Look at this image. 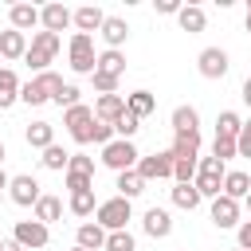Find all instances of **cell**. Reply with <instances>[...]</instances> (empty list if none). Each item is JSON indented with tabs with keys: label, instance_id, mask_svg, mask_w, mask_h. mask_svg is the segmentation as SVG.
Segmentation results:
<instances>
[{
	"label": "cell",
	"instance_id": "obj_1",
	"mask_svg": "<svg viewBox=\"0 0 251 251\" xmlns=\"http://www.w3.org/2000/svg\"><path fill=\"white\" fill-rule=\"evenodd\" d=\"M63 51V35H55V31H31V47H27V55H24V63L35 71V75H43V71H51V63H55V55Z\"/></svg>",
	"mask_w": 251,
	"mask_h": 251
},
{
	"label": "cell",
	"instance_id": "obj_2",
	"mask_svg": "<svg viewBox=\"0 0 251 251\" xmlns=\"http://www.w3.org/2000/svg\"><path fill=\"white\" fill-rule=\"evenodd\" d=\"M67 67L75 75H94L98 71V51H94V35H82L75 31L67 39Z\"/></svg>",
	"mask_w": 251,
	"mask_h": 251
},
{
	"label": "cell",
	"instance_id": "obj_3",
	"mask_svg": "<svg viewBox=\"0 0 251 251\" xmlns=\"http://www.w3.org/2000/svg\"><path fill=\"white\" fill-rule=\"evenodd\" d=\"M63 86H67V82H63V75L43 71V75H35L31 82H24V86H20V102H24V106H43V102H55V94H59Z\"/></svg>",
	"mask_w": 251,
	"mask_h": 251
},
{
	"label": "cell",
	"instance_id": "obj_4",
	"mask_svg": "<svg viewBox=\"0 0 251 251\" xmlns=\"http://www.w3.org/2000/svg\"><path fill=\"white\" fill-rule=\"evenodd\" d=\"M63 126H67V133H71V141H75V145H94V126H98L94 106L78 102V106L63 110Z\"/></svg>",
	"mask_w": 251,
	"mask_h": 251
},
{
	"label": "cell",
	"instance_id": "obj_5",
	"mask_svg": "<svg viewBox=\"0 0 251 251\" xmlns=\"http://www.w3.org/2000/svg\"><path fill=\"white\" fill-rule=\"evenodd\" d=\"M224 176H227V169H224V161L220 157H200V165H196V192L204 196V200H216L220 192H224Z\"/></svg>",
	"mask_w": 251,
	"mask_h": 251
},
{
	"label": "cell",
	"instance_id": "obj_6",
	"mask_svg": "<svg viewBox=\"0 0 251 251\" xmlns=\"http://www.w3.org/2000/svg\"><path fill=\"white\" fill-rule=\"evenodd\" d=\"M129 220H133V200H126V196H110L94 212V224H102L106 231H126Z\"/></svg>",
	"mask_w": 251,
	"mask_h": 251
},
{
	"label": "cell",
	"instance_id": "obj_7",
	"mask_svg": "<svg viewBox=\"0 0 251 251\" xmlns=\"http://www.w3.org/2000/svg\"><path fill=\"white\" fill-rule=\"evenodd\" d=\"M137 161H141V153H137V145L126 141V137H114V141L102 149V165L114 169V173H129V169H137Z\"/></svg>",
	"mask_w": 251,
	"mask_h": 251
},
{
	"label": "cell",
	"instance_id": "obj_8",
	"mask_svg": "<svg viewBox=\"0 0 251 251\" xmlns=\"http://www.w3.org/2000/svg\"><path fill=\"white\" fill-rule=\"evenodd\" d=\"M173 165H176L173 149H161V153L141 157V161H137V173H141L145 184H149V180H173Z\"/></svg>",
	"mask_w": 251,
	"mask_h": 251
},
{
	"label": "cell",
	"instance_id": "obj_9",
	"mask_svg": "<svg viewBox=\"0 0 251 251\" xmlns=\"http://www.w3.org/2000/svg\"><path fill=\"white\" fill-rule=\"evenodd\" d=\"M12 239H16L24 251H39V247L51 243V227L39 224V220H20V224L12 227Z\"/></svg>",
	"mask_w": 251,
	"mask_h": 251
},
{
	"label": "cell",
	"instance_id": "obj_10",
	"mask_svg": "<svg viewBox=\"0 0 251 251\" xmlns=\"http://www.w3.org/2000/svg\"><path fill=\"white\" fill-rule=\"evenodd\" d=\"M196 71H200L204 78L220 82V78L231 71V59H227V51H224V47H204V51L196 55Z\"/></svg>",
	"mask_w": 251,
	"mask_h": 251
},
{
	"label": "cell",
	"instance_id": "obj_11",
	"mask_svg": "<svg viewBox=\"0 0 251 251\" xmlns=\"http://www.w3.org/2000/svg\"><path fill=\"white\" fill-rule=\"evenodd\" d=\"M8 196H12V204H16V208H35V204H39V196H43V188H39V180H35L31 173H20V176H12Z\"/></svg>",
	"mask_w": 251,
	"mask_h": 251
},
{
	"label": "cell",
	"instance_id": "obj_12",
	"mask_svg": "<svg viewBox=\"0 0 251 251\" xmlns=\"http://www.w3.org/2000/svg\"><path fill=\"white\" fill-rule=\"evenodd\" d=\"M39 27H43V31L63 35L67 27H75V12H71L67 4H59V0H51V4H43V8H39Z\"/></svg>",
	"mask_w": 251,
	"mask_h": 251
},
{
	"label": "cell",
	"instance_id": "obj_13",
	"mask_svg": "<svg viewBox=\"0 0 251 251\" xmlns=\"http://www.w3.org/2000/svg\"><path fill=\"white\" fill-rule=\"evenodd\" d=\"M239 212H243V204L231 200V196H224V192L212 200V224L224 227V231H227V227H239Z\"/></svg>",
	"mask_w": 251,
	"mask_h": 251
},
{
	"label": "cell",
	"instance_id": "obj_14",
	"mask_svg": "<svg viewBox=\"0 0 251 251\" xmlns=\"http://www.w3.org/2000/svg\"><path fill=\"white\" fill-rule=\"evenodd\" d=\"M141 227H145V235L149 239H169L173 235V216H169V208H145V216H141Z\"/></svg>",
	"mask_w": 251,
	"mask_h": 251
},
{
	"label": "cell",
	"instance_id": "obj_15",
	"mask_svg": "<svg viewBox=\"0 0 251 251\" xmlns=\"http://www.w3.org/2000/svg\"><path fill=\"white\" fill-rule=\"evenodd\" d=\"M106 227L102 224H94V220H86V224H78V231H75V247H82V251H106Z\"/></svg>",
	"mask_w": 251,
	"mask_h": 251
},
{
	"label": "cell",
	"instance_id": "obj_16",
	"mask_svg": "<svg viewBox=\"0 0 251 251\" xmlns=\"http://www.w3.org/2000/svg\"><path fill=\"white\" fill-rule=\"evenodd\" d=\"M102 24H106V12H102L98 4H82V8H75V31L90 35V31H102Z\"/></svg>",
	"mask_w": 251,
	"mask_h": 251
},
{
	"label": "cell",
	"instance_id": "obj_17",
	"mask_svg": "<svg viewBox=\"0 0 251 251\" xmlns=\"http://www.w3.org/2000/svg\"><path fill=\"white\" fill-rule=\"evenodd\" d=\"M126 114V94H98V102H94V118L98 122H118Z\"/></svg>",
	"mask_w": 251,
	"mask_h": 251
},
{
	"label": "cell",
	"instance_id": "obj_18",
	"mask_svg": "<svg viewBox=\"0 0 251 251\" xmlns=\"http://www.w3.org/2000/svg\"><path fill=\"white\" fill-rule=\"evenodd\" d=\"M169 122H173V137H188V133H200V114H196V106H176Z\"/></svg>",
	"mask_w": 251,
	"mask_h": 251
},
{
	"label": "cell",
	"instance_id": "obj_19",
	"mask_svg": "<svg viewBox=\"0 0 251 251\" xmlns=\"http://www.w3.org/2000/svg\"><path fill=\"white\" fill-rule=\"evenodd\" d=\"M27 47H31V39L24 35V31H16V27H8V31H0V55L12 63V59H24L27 55Z\"/></svg>",
	"mask_w": 251,
	"mask_h": 251
},
{
	"label": "cell",
	"instance_id": "obj_20",
	"mask_svg": "<svg viewBox=\"0 0 251 251\" xmlns=\"http://www.w3.org/2000/svg\"><path fill=\"white\" fill-rule=\"evenodd\" d=\"M8 24L27 35L31 27H39V8H35V4H12V8H8Z\"/></svg>",
	"mask_w": 251,
	"mask_h": 251
},
{
	"label": "cell",
	"instance_id": "obj_21",
	"mask_svg": "<svg viewBox=\"0 0 251 251\" xmlns=\"http://www.w3.org/2000/svg\"><path fill=\"white\" fill-rule=\"evenodd\" d=\"M102 39H106V47L110 51H122V43L129 39V24L122 20V16H106V24H102V31H98Z\"/></svg>",
	"mask_w": 251,
	"mask_h": 251
},
{
	"label": "cell",
	"instance_id": "obj_22",
	"mask_svg": "<svg viewBox=\"0 0 251 251\" xmlns=\"http://www.w3.org/2000/svg\"><path fill=\"white\" fill-rule=\"evenodd\" d=\"M31 220H39V224H47V227H51V224H59V220H63V200H59V196H51V192H43V196H39V204L31 208Z\"/></svg>",
	"mask_w": 251,
	"mask_h": 251
},
{
	"label": "cell",
	"instance_id": "obj_23",
	"mask_svg": "<svg viewBox=\"0 0 251 251\" xmlns=\"http://www.w3.org/2000/svg\"><path fill=\"white\" fill-rule=\"evenodd\" d=\"M20 75L12 71V67H0V110H8V106H16L20 102Z\"/></svg>",
	"mask_w": 251,
	"mask_h": 251
},
{
	"label": "cell",
	"instance_id": "obj_24",
	"mask_svg": "<svg viewBox=\"0 0 251 251\" xmlns=\"http://www.w3.org/2000/svg\"><path fill=\"white\" fill-rule=\"evenodd\" d=\"M24 137H27V145H31V149H39V153H43L47 145H55V126L39 118V122H31V126L24 129Z\"/></svg>",
	"mask_w": 251,
	"mask_h": 251
},
{
	"label": "cell",
	"instance_id": "obj_25",
	"mask_svg": "<svg viewBox=\"0 0 251 251\" xmlns=\"http://www.w3.org/2000/svg\"><path fill=\"white\" fill-rule=\"evenodd\" d=\"M176 24H180V31L196 35V31H204V27H208V16H204V8H200V4H184V8H180V16H176Z\"/></svg>",
	"mask_w": 251,
	"mask_h": 251
},
{
	"label": "cell",
	"instance_id": "obj_26",
	"mask_svg": "<svg viewBox=\"0 0 251 251\" xmlns=\"http://www.w3.org/2000/svg\"><path fill=\"white\" fill-rule=\"evenodd\" d=\"M247 192H251V176H247L243 169H227V176H224V196L247 200Z\"/></svg>",
	"mask_w": 251,
	"mask_h": 251
},
{
	"label": "cell",
	"instance_id": "obj_27",
	"mask_svg": "<svg viewBox=\"0 0 251 251\" xmlns=\"http://www.w3.org/2000/svg\"><path fill=\"white\" fill-rule=\"evenodd\" d=\"M114 188H118V196H126V200H137V196L145 192V180H141V173H137V169H129V173H118Z\"/></svg>",
	"mask_w": 251,
	"mask_h": 251
},
{
	"label": "cell",
	"instance_id": "obj_28",
	"mask_svg": "<svg viewBox=\"0 0 251 251\" xmlns=\"http://www.w3.org/2000/svg\"><path fill=\"white\" fill-rule=\"evenodd\" d=\"M98 204H102V200H94V188H86V192H71V200H67L71 216H78V220L94 216V212H98Z\"/></svg>",
	"mask_w": 251,
	"mask_h": 251
},
{
	"label": "cell",
	"instance_id": "obj_29",
	"mask_svg": "<svg viewBox=\"0 0 251 251\" xmlns=\"http://www.w3.org/2000/svg\"><path fill=\"white\" fill-rule=\"evenodd\" d=\"M173 157L176 161H200V133H188V137H173Z\"/></svg>",
	"mask_w": 251,
	"mask_h": 251
},
{
	"label": "cell",
	"instance_id": "obj_30",
	"mask_svg": "<svg viewBox=\"0 0 251 251\" xmlns=\"http://www.w3.org/2000/svg\"><path fill=\"white\" fill-rule=\"evenodd\" d=\"M126 110L137 114V118H149V114L157 110V98H153L149 90H133V94H126Z\"/></svg>",
	"mask_w": 251,
	"mask_h": 251
},
{
	"label": "cell",
	"instance_id": "obj_31",
	"mask_svg": "<svg viewBox=\"0 0 251 251\" xmlns=\"http://www.w3.org/2000/svg\"><path fill=\"white\" fill-rule=\"evenodd\" d=\"M122 71H126V55L122 51H98V75H114V78H122Z\"/></svg>",
	"mask_w": 251,
	"mask_h": 251
},
{
	"label": "cell",
	"instance_id": "obj_32",
	"mask_svg": "<svg viewBox=\"0 0 251 251\" xmlns=\"http://www.w3.org/2000/svg\"><path fill=\"white\" fill-rule=\"evenodd\" d=\"M239 129H243V118L235 114V110H220V118H216V137H239Z\"/></svg>",
	"mask_w": 251,
	"mask_h": 251
},
{
	"label": "cell",
	"instance_id": "obj_33",
	"mask_svg": "<svg viewBox=\"0 0 251 251\" xmlns=\"http://www.w3.org/2000/svg\"><path fill=\"white\" fill-rule=\"evenodd\" d=\"M39 165H43V169H51V173H67L71 153H67L63 145H47V149H43V157H39Z\"/></svg>",
	"mask_w": 251,
	"mask_h": 251
},
{
	"label": "cell",
	"instance_id": "obj_34",
	"mask_svg": "<svg viewBox=\"0 0 251 251\" xmlns=\"http://www.w3.org/2000/svg\"><path fill=\"white\" fill-rule=\"evenodd\" d=\"M169 196H173V204H176V208H184V212L200 208V200H204V196L196 192V184H173V192H169Z\"/></svg>",
	"mask_w": 251,
	"mask_h": 251
},
{
	"label": "cell",
	"instance_id": "obj_35",
	"mask_svg": "<svg viewBox=\"0 0 251 251\" xmlns=\"http://www.w3.org/2000/svg\"><path fill=\"white\" fill-rule=\"evenodd\" d=\"M106 251H137L133 231H129V227H126V231H110V235H106Z\"/></svg>",
	"mask_w": 251,
	"mask_h": 251
},
{
	"label": "cell",
	"instance_id": "obj_36",
	"mask_svg": "<svg viewBox=\"0 0 251 251\" xmlns=\"http://www.w3.org/2000/svg\"><path fill=\"white\" fill-rule=\"evenodd\" d=\"M137 129H141V118H137V114H129V110L114 122V133H118V137H126V141H133V133H137Z\"/></svg>",
	"mask_w": 251,
	"mask_h": 251
},
{
	"label": "cell",
	"instance_id": "obj_37",
	"mask_svg": "<svg viewBox=\"0 0 251 251\" xmlns=\"http://www.w3.org/2000/svg\"><path fill=\"white\" fill-rule=\"evenodd\" d=\"M78 102H82V90H78L75 82H67V86L55 94V106H59V110H71V106H78Z\"/></svg>",
	"mask_w": 251,
	"mask_h": 251
},
{
	"label": "cell",
	"instance_id": "obj_38",
	"mask_svg": "<svg viewBox=\"0 0 251 251\" xmlns=\"http://www.w3.org/2000/svg\"><path fill=\"white\" fill-rule=\"evenodd\" d=\"M63 184L71 188V192H86V188H94V176H86V173H63Z\"/></svg>",
	"mask_w": 251,
	"mask_h": 251
},
{
	"label": "cell",
	"instance_id": "obj_39",
	"mask_svg": "<svg viewBox=\"0 0 251 251\" xmlns=\"http://www.w3.org/2000/svg\"><path fill=\"white\" fill-rule=\"evenodd\" d=\"M90 82H94V90H98V94H118V82H122V78H114V75H98V71H94V75H90Z\"/></svg>",
	"mask_w": 251,
	"mask_h": 251
},
{
	"label": "cell",
	"instance_id": "obj_40",
	"mask_svg": "<svg viewBox=\"0 0 251 251\" xmlns=\"http://www.w3.org/2000/svg\"><path fill=\"white\" fill-rule=\"evenodd\" d=\"M212 157L227 161V157H239V149H235V141H231V137H216V141H212Z\"/></svg>",
	"mask_w": 251,
	"mask_h": 251
},
{
	"label": "cell",
	"instance_id": "obj_41",
	"mask_svg": "<svg viewBox=\"0 0 251 251\" xmlns=\"http://www.w3.org/2000/svg\"><path fill=\"white\" fill-rule=\"evenodd\" d=\"M71 173H86V176H94V157H86V153H71V165H67Z\"/></svg>",
	"mask_w": 251,
	"mask_h": 251
},
{
	"label": "cell",
	"instance_id": "obj_42",
	"mask_svg": "<svg viewBox=\"0 0 251 251\" xmlns=\"http://www.w3.org/2000/svg\"><path fill=\"white\" fill-rule=\"evenodd\" d=\"M235 149H239V157L251 161V118H243V129H239V137H235Z\"/></svg>",
	"mask_w": 251,
	"mask_h": 251
},
{
	"label": "cell",
	"instance_id": "obj_43",
	"mask_svg": "<svg viewBox=\"0 0 251 251\" xmlns=\"http://www.w3.org/2000/svg\"><path fill=\"white\" fill-rule=\"evenodd\" d=\"M114 137H118V133H114V126H110V122H98V126H94V145H102V149H106Z\"/></svg>",
	"mask_w": 251,
	"mask_h": 251
},
{
	"label": "cell",
	"instance_id": "obj_44",
	"mask_svg": "<svg viewBox=\"0 0 251 251\" xmlns=\"http://www.w3.org/2000/svg\"><path fill=\"white\" fill-rule=\"evenodd\" d=\"M235 239H239V251H251V220H243L235 227Z\"/></svg>",
	"mask_w": 251,
	"mask_h": 251
},
{
	"label": "cell",
	"instance_id": "obj_45",
	"mask_svg": "<svg viewBox=\"0 0 251 251\" xmlns=\"http://www.w3.org/2000/svg\"><path fill=\"white\" fill-rule=\"evenodd\" d=\"M180 8L184 4H176V0H157V12L161 16H180Z\"/></svg>",
	"mask_w": 251,
	"mask_h": 251
},
{
	"label": "cell",
	"instance_id": "obj_46",
	"mask_svg": "<svg viewBox=\"0 0 251 251\" xmlns=\"http://www.w3.org/2000/svg\"><path fill=\"white\" fill-rule=\"evenodd\" d=\"M239 98L251 106V78H243V86H239Z\"/></svg>",
	"mask_w": 251,
	"mask_h": 251
},
{
	"label": "cell",
	"instance_id": "obj_47",
	"mask_svg": "<svg viewBox=\"0 0 251 251\" xmlns=\"http://www.w3.org/2000/svg\"><path fill=\"white\" fill-rule=\"evenodd\" d=\"M0 251H24V247H20L16 239H0Z\"/></svg>",
	"mask_w": 251,
	"mask_h": 251
},
{
	"label": "cell",
	"instance_id": "obj_48",
	"mask_svg": "<svg viewBox=\"0 0 251 251\" xmlns=\"http://www.w3.org/2000/svg\"><path fill=\"white\" fill-rule=\"evenodd\" d=\"M8 184H12V176H8V173H4V165H0V192H4Z\"/></svg>",
	"mask_w": 251,
	"mask_h": 251
},
{
	"label": "cell",
	"instance_id": "obj_49",
	"mask_svg": "<svg viewBox=\"0 0 251 251\" xmlns=\"http://www.w3.org/2000/svg\"><path fill=\"white\" fill-rule=\"evenodd\" d=\"M243 27L251 31V0H247V16H243Z\"/></svg>",
	"mask_w": 251,
	"mask_h": 251
},
{
	"label": "cell",
	"instance_id": "obj_50",
	"mask_svg": "<svg viewBox=\"0 0 251 251\" xmlns=\"http://www.w3.org/2000/svg\"><path fill=\"white\" fill-rule=\"evenodd\" d=\"M4 157H8V149H4V141H0V165H4Z\"/></svg>",
	"mask_w": 251,
	"mask_h": 251
},
{
	"label": "cell",
	"instance_id": "obj_51",
	"mask_svg": "<svg viewBox=\"0 0 251 251\" xmlns=\"http://www.w3.org/2000/svg\"><path fill=\"white\" fill-rule=\"evenodd\" d=\"M243 204H247V212H251V192H247V200H243Z\"/></svg>",
	"mask_w": 251,
	"mask_h": 251
},
{
	"label": "cell",
	"instance_id": "obj_52",
	"mask_svg": "<svg viewBox=\"0 0 251 251\" xmlns=\"http://www.w3.org/2000/svg\"><path fill=\"white\" fill-rule=\"evenodd\" d=\"M71 251H82V247H71Z\"/></svg>",
	"mask_w": 251,
	"mask_h": 251
},
{
	"label": "cell",
	"instance_id": "obj_53",
	"mask_svg": "<svg viewBox=\"0 0 251 251\" xmlns=\"http://www.w3.org/2000/svg\"><path fill=\"white\" fill-rule=\"evenodd\" d=\"M0 63H4V55H0Z\"/></svg>",
	"mask_w": 251,
	"mask_h": 251
},
{
	"label": "cell",
	"instance_id": "obj_54",
	"mask_svg": "<svg viewBox=\"0 0 251 251\" xmlns=\"http://www.w3.org/2000/svg\"><path fill=\"white\" fill-rule=\"evenodd\" d=\"M235 251H239V247H235Z\"/></svg>",
	"mask_w": 251,
	"mask_h": 251
}]
</instances>
